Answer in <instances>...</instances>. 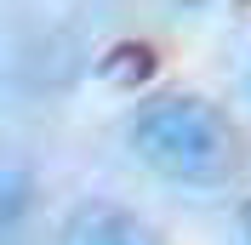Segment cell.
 <instances>
[{
    "label": "cell",
    "instance_id": "obj_1",
    "mask_svg": "<svg viewBox=\"0 0 251 245\" xmlns=\"http://www.w3.org/2000/svg\"><path fill=\"white\" fill-rule=\"evenodd\" d=\"M131 154L166 183L223 188L246 166V137L205 97H160L131 120Z\"/></svg>",
    "mask_w": 251,
    "mask_h": 245
},
{
    "label": "cell",
    "instance_id": "obj_2",
    "mask_svg": "<svg viewBox=\"0 0 251 245\" xmlns=\"http://www.w3.org/2000/svg\"><path fill=\"white\" fill-rule=\"evenodd\" d=\"M63 245H160L149 222H137L131 211L109 205V199H86L63 222Z\"/></svg>",
    "mask_w": 251,
    "mask_h": 245
},
{
    "label": "cell",
    "instance_id": "obj_3",
    "mask_svg": "<svg viewBox=\"0 0 251 245\" xmlns=\"http://www.w3.org/2000/svg\"><path fill=\"white\" fill-rule=\"evenodd\" d=\"M149 74H154V51L149 46H114L103 57V80H114V86H143Z\"/></svg>",
    "mask_w": 251,
    "mask_h": 245
},
{
    "label": "cell",
    "instance_id": "obj_4",
    "mask_svg": "<svg viewBox=\"0 0 251 245\" xmlns=\"http://www.w3.org/2000/svg\"><path fill=\"white\" fill-rule=\"evenodd\" d=\"M240 234H246V245H251V199H246V211H240Z\"/></svg>",
    "mask_w": 251,
    "mask_h": 245
},
{
    "label": "cell",
    "instance_id": "obj_5",
    "mask_svg": "<svg viewBox=\"0 0 251 245\" xmlns=\"http://www.w3.org/2000/svg\"><path fill=\"white\" fill-rule=\"evenodd\" d=\"M177 6H205V0H177Z\"/></svg>",
    "mask_w": 251,
    "mask_h": 245
}]
</instances>
